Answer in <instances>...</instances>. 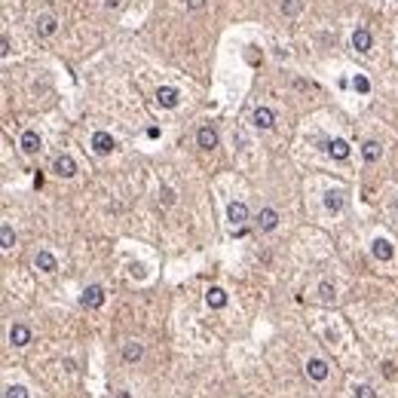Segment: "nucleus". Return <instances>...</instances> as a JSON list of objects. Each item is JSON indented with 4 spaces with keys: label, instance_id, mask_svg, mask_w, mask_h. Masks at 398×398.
<instances>
[{
    "label": "nucleus",
    "instance_id": "obj_1",
    "mask_svg": "<svg viewBox=\"0 0 398 398\" xmlns=\"http://www.w3.org/2000/svg\"><path fill=\"white\" fill-rule=\"evenodd\" d=\"M104 303V291H101V285H89L83 297H80V306H86V310H98V306Z\"/></svg>",
    "mask_w": 398,
    "mask_h": 398
},
{
    "label": "nucleus",
    "instance_id": "obj_2",
    "mask_svg": "<svg viewBox=\"0 0 398 398\" xmlns=\"http://www.w3.org/2000/svg\"><path fill=\"white\" fill-rule=\"evenodd\" d=\"M114 147H117L114 135H107V132H95V135H92V150H95L98 156H107Z\"/></svg>",
    "mask_w": 398,
    "mask_h": 398
},
{
    "label": "nucleus",
    "instance_id": "obj_3",
    "mask_svg": "<svg viewBox=\"0 0 398 398\" xmlns=\"http://www.w3.org/2000/svg\"><path fill=\"white\" fill-rule=\"evenodd\" d=\"M227 221H230L233 227H242V224L248 221V205H245V202H230V205H227Z\"/></svg>",
    "mask_w": 398,
    "mask_h": 398
},
{
    "label": "nucleus",
    "instance_id": "obj_4",
    "mask_svg": "<svg viewBox=\"0 0 398 398\" xmlns=\"http://www.w3.org/2000/svg\"><path fill=\"white\" fill-rule=\"evenodd\" d=\"M34 266H37L40 273H56V269H59V261H56V255H52V251H37V255H34Z\"/></svg>",
    "mask_w": 398,
    "mask_h": 398
},
{
    "label": "nucleus",
    "instance_id": "obj_5",
    "mask_svg": "<svg viewBox=\"0 0 398 398\" xmlns=\"http://www.w3.org/2000/svg\"><path fill=\"white\" fill-rule=\"evenodd\" d=\"M306 377L316 380V383H322V380L328 377V361H325V358H310V361H306Z\"/></svg>",
    "mask_w": 398,
    "mask_h": 398
},
{
    "label": "nucleus",
    "instance_id": "obj_6",
    "mask_svg": "<svg viewBox=\"0 0 398 398\" xmlns=\"http://www.w3.org/2000/svg\"><path fill=\"white\" fill-rule=\"evenodd\" d=\"M52 172H56L59 178H74L77 175V162L70 156H56V162H52Z\"/></svg>",
    "mask_w": 398,
    "mask_h": 398
},
{
    "label": "nucleus",
    "instance_id": "obj_7",
    "mask_svg": "<svg viewBox=\"0 0 398 398\" xmlns=\"http://www.w3.org/2000/svg\"><path fill=\"white\" fill-rule=\"evenodd\" d=\"M196 144L202 150H214V147H218V132H214L211 126H202V129L196 132Z\"/></svg>",
    "mask_w": 398,
    "mask_h": 398
},
{
    "label": "nucleus",
    "instance_id": "obj_8",
    "mask_svg": "<svg viewBox=\"0 0 398 398\" xmlns=\"http://www.w3.org/2000/svg\"><path fill=\"white\" fill-rule=\"evenodd\" d=\"M9 343H12V346H28V343H31L28 325H12V328H9Z\"/></svg>",
    "mask_w": 398,
    "mask_h": 398
},
{
    "label": "nucleus",
    "instance_id": "obj_9",
    "mask_svg": "<svg viewBox=\"0 0 398 398\" xmlns=\"http://www.w3.org/2000/svg\"><path fill=\"white\" fill-rule=\"evenodd\" d=\"M279 227V211L276 208H264L258 214V230H276Z\"/></svg>",
    "mask_w": 398,
    "mask_h": 398
},
{
    "label": "nucleus",
    "instance_id": "obj_10",
    "mask_svg": "<svg viewBox=\"0 0 398 398\" xmlns=\"http://www.w3.org/2000/svg\"><path fill=\"white\" fill-rule=\"evenodd\" d=\"M156 101H159L162 107H178L181 95H178V89H172V86H159V92H156Z\"/></svg>",
    "mask_w": 398,
    "mask_h": 398
},
{
    "label": "nucleus",
    "instance_id": "obj_11",
    "mask_svg": "<svg viewBox=\"0 0 398 398\" xmlns=\"http://www.w3.org/2000/svg\"><path fill=\"white\" fill-rule=\"evenodd\" d=\"M205 300H208L211 310H224V306H227V291L214 285V288H208V291H205Z\"/></svg>",
    "mask_w": 398,
    "mask_h": 398
},
{
    "label": "nucleus",
    "instance_id": "obj_12",
    "mask_svg": "<svg viewBox=\"0 0 398 398\" xmlns=\"http://www.w3.org/2000/svg\"><path fill=\"white\" fill-rule=\"evenodd\" d=\"M255 126H258V129H273V126H276V114L269 111V107H258V111H255Z\"/></svg>",
    "mask_w": 398,
    "mask_h": 398
},
{
    "label": "nucleus",
    "instance_id": "obj_13",
    "mask_svg": "<svg viewBox=\"0 0 398 398\" xmlns=\"http://www.w3.org/2000/svg\"><path fill=\"white\" fill-rule=\"evenodd\" d=\"M371 251H374V258L377 261H392V242L389 239H374V245H371Z\"/></svg>",
    "mask_w": 398,
    "mask_h": 398
},
{
    "label": "nucleus",
    "instance_id": "obj_14",
    "mask_svg": "<svg viewBox=\"0 0 398 398\" xmlns=\"http://www.w3.org/2000/svg\"><path fill=\"white\" fill-rule=\"evenodd\" d=\"M56 31H59V19H56V15H43V19H37V34H40V37H52Z\"/></svg>",
    "mask_w": 398,
    "mask_h": 398
},
{
    "label": "nucleus",
    "instance_id": "obj_15",
    "mask_svg": "<svg viewBox=\"0 0 398 398\" xmlns=\"http://www.w3.org/2000/svg\"><path fill=\"white\" fill-rule=\"evenodd\" d=\"M352 46H355L358 52H371V31H368V28H355V34H352Z\"/></svg>",
    "mask_w": 398,
    "mask_h": 398
},
{
    "label": "nucleus",
    "instance_id": "obj_16",
    "mask_svg": "<svg viewBox=\"0 0 398 398\" xmlns=\"http://www.w3.org/2000/svg\"><path fill=\"white\" fill-rule=\"evenodd\" d=\"M141 355H144V346H141L138 340H129V343L123 346V358L129 361V365H135V361H141Z\"/></svg>",
    "mask_w": 398,
    "mask_h": 398
},
{
    "label": "nucleus",
    "instance_id": "obj_17",
    "mask_svg": "<svg viewBox=\"0 0 398 398\" xmlns=\"http://www.w3.org/2000/svg\"><path fill=\"white\" fill-rule=\"evenodd\" d=\"M22 150H25L28 156H34V153H37V150H40V135H37V132H31V129H28V132L22 135Z\"/></svg>",
    "mask_w": 398,
    "mask_h": 398
},
{
    "label": "nucleus",
    "instance_id": "obj_18",
    "mask_svg": "<svg viewBox=\"0 0 398 398\" xmlns=\"http://www.w3.org/2000/svg\"><path fill=\"white\" fill-rule=\"evenodd\" d=\"M343 202H346V199H343V190H328L325 193V208L328 211H340Z\"/></svg>",
    "mask_w": 398,
    "mask_h": 398
},
{
    "label": "nucleus",
    "instance_id": "obj_19",
    "mask_svg": "<svg viewBox=\"0 0 398 398\" xmlns=\"http://www.w3.org/2000/svg\"><path fill=\"white\" fill-rule=\"evenodd\" d=\"M328 153L334 159H346L349 156V144L343 141V138H334V141H328Z\"/></svg>",
    "mask_w": 398,
    "mask_h": 398
},
{
    "label": "nucleus",
    "instance_id": "obj_20",
    "mask_svg": "<svg viewBox=\"0 0 398 398\" xmlns=\"http://www.w3.org/2000/svg\"><path fill=\"white\" fill-rule=\"evenodd\" d=\"M361 153H365V159H368V162H377L380 156H383V147H380L377 141H368L365 147H361Z\"/></svg>",
    "mask_w": 398,
    "mask_h": 398
},
{
    "label": "nucleus",
    "instance_id": "obj_21",
    "mask_svg": "<svg viewBox=\"0 0 398 398\" xmlns=\"http://www.w3.org/2000/svg\"><path fill=\"white\" fill-rule=\"evenodd\" d=\"M303 9V0H282V12L285 15H297Z\"/></svg>",
    "mask_w": 398,
    "mask_h": 398
},
{
    "label": "nucleus",
    "instance_id": "obj_22",
    "mask_svg": "<svg viewBox=\"0 0 398 398\" xmlns=\"http://www.w3.org/2000/svg\"><path fill=\"white\" fill-rule=\"evenodd\" d=\"M0 236H3V248H6V251L15 245V233H12V227H9V224H3V230H0Z\"/></svg>",
    "mask_w": 398,
    "mask_h": 398
},
{
    "label": "nucleus",
    "instance_id": "obj_23",
    "mask_svg": "<svg viewBox=\"0 0 398 398\" xmlns=\"http://www.w3.org/2000/svg\"><path fill=\"white\" fill-rule=\"evenodd\" d=\"M6 398H28V389L19 386V383H9L6 386Z\"/></svg>",
    "mask_w": 398,
    "mask_h": 398
},
{
    "label": "nucleus",
    "instance_id": "obj_24",
    "mask_svg": "<svg viewBox=\"0 0 398 398\" xmlns=\"http://www.w3.org/2000/svg\"><path fill=\"white\" fill-rule=\"evenodd\" d=\"M159 202H162V205H172V202H175V190H172V187H162V190H159Z\"/></svg>",
    "mask_w": 398,
    "mask_h": 398
},
{
    "label": "nucleus",
    "instance_id": "obj_25",
    "mask_svg": "<svg viewBox=\"0 0 398 398\" xmlns=\"http://www.w3.org/2000/svg\"><path fill=\"white\" fill-rule=\"evenodd\" d=\"M319 294H322V300H331V297H334V285H331V282H322V285H319Z\"/></svg>",
    "mask_w": 398,
    "mask_h": 398
},
{
    "label": "nucleus",
    "instance_id": "obj_26",
    "mask_svg": "<svg viewBox=\"0 0 398 398\" xmlns=\"http://www.w3.org/2000/svg\"><path fill=\"white\" fill-rule=\"evenodd\" d=\"M355 398H377V392H374L371 386H358V389H355Z\"/></svg>",
    "mask_w": 398,
    "mask_h": 398
},
{
    "label": "nucleus",
    "instance_id": "obj_27",
    "mask_svg": "<svg viewBox=\"0 0 398 398\" xmlns=\"http://www.w3.org/2000/svg\"><path fill=\"white\" fill-rule=\"evenodd\" d=\"M355 89H358V92H371V83H368V77H355Z\"/></svg>",
    "mask_w": 398,
    "mask_h": 398
},
{
    "label": "nucleus",
    "instance_id": "obj_28",
    "mask_svg": "<svg viewBox=\"0 0 398 398\" xmlns=\"http://www.w3.org/2000/svg\"><path fill=\"white\" fill-rule=\"evenodd\" d=\"M187 9H193V12L205 9V0H187Z\"/></svg>",
    "mask_w": 398,
    "mask_h": 398
},
{
    "label": "nucleus",
    "instance_id": "obj_29",
    "mask_svg": "<svg viewBox=\"0 0 398 398\" xmlns=\"http://www.w3.org/2000/svg\"><path fill=\"white\" fill-rule=\"evenodd\" d=\"M120 3H123V0H104V6H107V9H117Z\"/></svg>",
    "mask_w": 398,
    "mask_h": 398
},
{
    "label": "nucleus",
    "instance_id": "obj_30",
    "mask_svg": "<svg viewBox=\"0 0 398 398\" xmlns=\"http://www.w3.org/2000/svg\"><path fill=\"white\" fill-rule=\"evenodd\" d=\"M117 398H132V395L129 392H117Z\"/></svg>",
    "mask_w": 398,
    "mask_h": 398
}]
</instances>
